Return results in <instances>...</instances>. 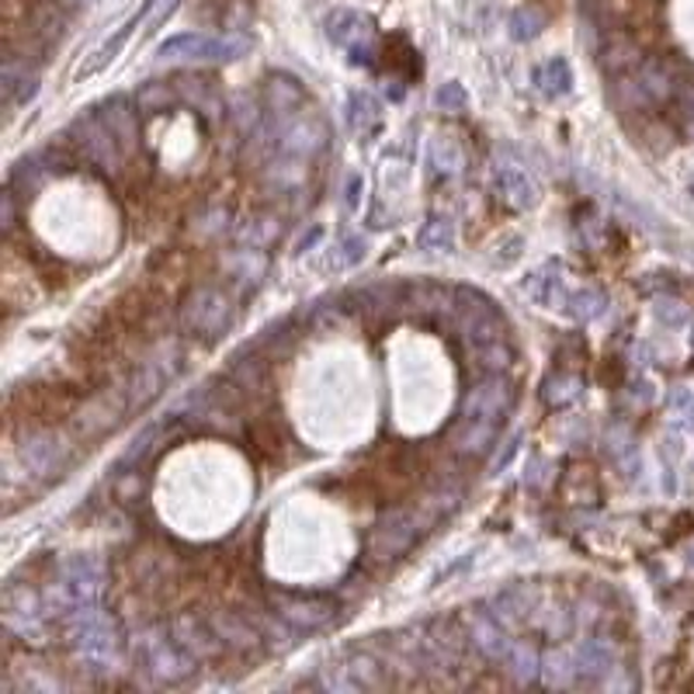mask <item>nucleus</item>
<instances>
[{"mask_svg":"<svg viewBox=\"0 0 694 694\" xmlns=\"http://www.w3.org/2000/svg\"><path fill=\"white\" fill-rule=\"evenodd\" d=\"M424 476L421 452L406 448L403 441H382L358 468V497L375 503H400L417 490Z\"/></svg>","mask_w":694,"mask_h":694,"instance_id":"f257e3e1","label":"nucleus"},{"mask_svg":"<svg viewBox=\"0 0 694 694\" xmlns=\"http://www.w3.org/2000/svg\"><path fill=\"white\" fill-rule=\"evenodd\" d=\"M87 389L77 382H39L14 389L8 400V424H22L25 430H52L81 410Z\"/></svg>","mask_w":694,"mask_h":694,"instance_id":"f03ea898","label":"nucleus"},{"mask_svg":"<svg viewBox=\"0 0 694 694\" xmlns=\"http://www.w3.org/2000/svg\"><path fill=\"white\" fill-rule=\"evenodd\" d=\"M66 640L90 663H111L119 656L115 622L94 605H81L66 614Z\"/></svg>","mask_w":694,"mask_h":694,"instance_id":"7ed1b4c3","label":"nucleus"},{"mask_svg":"<svg viewBox=\"0 0 694 694\" xmlns=\"http://www.w3.org/2000/svg\"><path fill=\"white\" fill-rule=\"evenodd\" d=\"M247 52V42L243 39H222V35H198V32H184L174 35V39L160 42L157 56L163 63H230L240 60Z\"/></svg>","mask_w":694,"mask_h":694,"instance_id":"20e7f679","label":"nucleus"},{"mask_svg":"<svg viewBox=\"0 0 694 694\" xmlns=\"http://www.w3.org/2000/svg\"><path fill=\"white\" fill-rule=\"evenodd\" d=\"M230 320H233V303L222 289L202 285L184 295V306H181L184 330H192L198 337H219L230 327Z\"/></svg>","mask_w":694,"mask_h":694,"instance_id":"39448f33","label":"nucleus"},{"mask_svg":"<svg viewBox=\"0 0 694 694\" xmlns=\"http://www.w3.org/2000/svg\"><path fill=\"white\" fill-rule=\"evenodd\" d=\"M129 406H133V403H129L125 392L101 389L98 397H90L87 403H81V410L73 414V421H70L73 424V435H77L81 441H94V438L108 435V430L125 417Z\"/></svg>","mask_w":694,"mask_h":694,"instance_id":"423d86ee","label":"nucleus"},{"mask_svg":"<svg viewBox=\"0 0 694 694\" xmlns=\"http://www.w3.org/2000/svg\"><path fill=\"white\" fill-rule=\"evenodd\" d=\"M146 281L154 285L167 303H178L195 281V254L192 251H160L146 268Z\"/></svg>","mask_w":694,"mask_h":694,"instance_id":"0eeeda50","label":"nucleus"},{"mask_svg":"<svg viewBox=\"0 0 694 694\" xmlns=\"http://www.w3.org/2000/svg\"><path fill=\"white\" fill-rule=\"evenodd\" d=\"M139 656H143V667L154 673L157 681H167V684H178L195 670V656L187 653L174 635L171 640H163V635H143Z\"/></svg>","mask_w":694,"mask_h":694,"instance_id":"6e6552de","label":"nucleus"},{"mask_svg":"<svg viewBox=\"0 0 694 694\" xmlns=\"http://www.w3.org/2000/svg\"><path fill=\"white\" fill-rule=\"evenodd\" d=\"M417 541V518L410 514V511H403V508H397V511H389L379 524H375L372 528V535H368V556L372 559H397V556H403L410 546H414Z\"/></svg>","mask_w":694,"mask_h":694,"instance_id":"1a4fd4ad","label":"nucleus"},{"mask_svg":"<svg viewBox=\"0 0 694 694\" xmlns=\"http://www.w3.org/2000/svg\"><path fill=\"white\" fill-rule=\"evenodd\" d=\"M77 133H81V149H84V160H90V163H98V167H105V171H122V163H125V149H122V143L115 139V133H111V129L105 125V119L101 115H94V119H87V122H77Z\"/></svg>","mask_w":694,"mask_h":694,"instance_id":"9d476101","label":"nucleus"},{"mask_svg":"<svg viewBox=\"0 0 694 694\" xmlns=\"http://www.w3.org/2000/svg\"><path fill=\"white\" fill-rule=\"evenodd\" d=\"M171 635L195 656V660H212V656H219V649H227L216 635V629L209 625V618H198L192 608L171 614Z\"/></svg>","mask_w":694,"mask_h":694,"instance_id":"9b49d317","label":"nucleus"},{"mask_svg":"<svg viewBox=\"0 0 694 694\" xmlns=\"http://www.w3.org/2000/svg\"><path fill=\"white\" fill-rule=\"evenodd\" d=\"M508 406H511V389L494 372L486 382H479V386H473V389L465 392L459 417H468V421H500L503 414H508Z\"/></svg>","mask_w":694,"mask_h":694,"instance_id":"f8f14e48","label":"nucleus"},{"mask_svg":"<svg viewBox=\"0 0 694 694\" xmlns=\"http://www.w3.org/2000/svg\"><path fill=\"white\" fill-rule=\"evenodd\" d=\"M278 614H281V622H289L295 629H324L327 622H333V614H337V605L330 601V597H303V594H281L278 597Z\"/></svg>","mask_w":694,"mask_h":694,"instance_id":"ddd939ff","label":"nucleus"},{"mask_svg":"<svg viewBox=\"0 0 694 694\" xmlns=\"http://www.w3.org/2000/svg\"><path fill=\"white\" fill-rule=\"evenodd\" d=\"M230 379L243 389V397L247 400H268L275 392L271 358H260V354H240V358H233Z\"/></svg>","mask_w":694,"mask_h":694,"instance_id":"4468645a","label":"nucleus"},{"mask_svg":"<svg viewBox=\"0 0 694 694\" xmlns=\"http://www.w3.org/2000/svg\"><path fill=\"white\" fill-rule=\"evenodd\" d=\"M494 441H497V421L459 417L455 427L448 430V445H452V452L462 459H483L494 448Z\"/></svg>","mask_w":694,"mask_h":694,"instance_id":"2eb2a0df","label":"nucleus"},{"mask_svg":"<svg viewBox=\"0 0 694 694\" xmlns=\"http://www.w3.org/2000/svg\"><path fill=\"white\" fill-rule=\"evenodd\" d=\"M327 35L333 46L341 49H365L372 42V22L362 14V11H351V8H337L330 17H327Z\"/></svg>","mask_w":694,"mask_h":694,"instance_id":"dca6fc26","label":"nucleus"},{"mask_svg":"<svg viewBox=\"0 0 694 694\" xmlns=\"http://www.w3.org/2000/svg\"><path fill=\"white\" fill-rule=\"evenodd\" d=\"M205 618H209V625L216 629L222 646H233V649H257L260 646L257 629L251 625V618H243L240 611L219 608V611H209Z\"/></svg>","mask_w":694,"mask_h":694,"instance_id":"f3484780","label":"nucleus"},{"mask_svg":"<svg viewBox=\"0 0 694 694\" xmlns=\"http://www.w3.org/2000/svg\"><path fill=\"white\" fill-rule=\"evenodd\" d=\"M171 379V365H163L160 358H146L139 362V368L133 372V379H129V403L133 406H146L154 397H160V389Z\"/></svg>","mask_w":694,"mask_h":694,"instance_id":"a211bd4d","label":"nucleus"},{"mask_svg":"<svg viewBox=\"0 0 694 694\" xmlns=\"http://www.w3.org/2000/svg\"><path fill=\"white\" fill-rule=\"evenodd\" d=\"M497 187H500L503 202H508L511 209H518V212L532 209V205L538 202V187H535V181L528 178V171H521L518 163H503V167H497Z\"/></svg>","mask_w":694,"mask_h":694,"instance_id":"6ab92c4d","label":"nucleus"},{"mask_svg":"<svg viewBox=\"0 0 694 694\" xmlns=\"http://www.w3.org/2000/svg\"><path fill=\"white\" fill-rule=\"evenodd\" d=\"M640 63H643V52H640V39H635V35L614 32L601 49V66L608 73H629Z\"/></svg>","mask_w":694,"mask_h":694,"instance_id":"aec40b11","label":"nucleus"},{"mask_svg":"<svg viewBox=\"0 0 694 694\" xmlns=\"http://www.w3.org/2000/svg\"><path fill=\"white\" fill-rule=\"evenodd\" d=\"M521 292L528 295V299H535L538 306H567V303H570V299H567V292H562V278H559V268H552V265L524 278Z\"/></svg>","mask_w":694,"mask_h":694,"instance_id":"412c9836","label":"nucleus"},{"mask_svg":"<svg viewBox=\"0 0 694 694\" xmlns=\"http://www.w3.org/2000/svg\"><path fill=\"white\" fill-rule=\"evenodd\" d=\"M635 81H640L643 94L649 101H670L678 94V84H673V73L663 60H646L635 66Z\"/></svg>","mask_w":694,"mask_h":694,"instance_id":"4be33fe9","label":"nucleus"},{"mask_svg":"<svg viewBox=\"0 0 694 694\" xmlns=\"http://www.w3.org/2000/svg\"><path fill=\"white\" fill-rule=\"evenodd\" d=\"M559 494L567 503H597L601 500V483H597L590 465H570V473L559 483Z\"/></svg>","mask_w":694,"mask_h":694,"instance_id":"5701e85b","label":"nucleus"},{"mask_svg":"<svg viewBox=\"0 0 694 694\" xmlns=\"http://www.w3.org/2000/svg\"><path fill=\"white\" fill-rule=\"evenodd\" d=\"M324 143H327V133L316 119H299L295 125L285 129V136H281V146L299 157H313L316 149H324Z\"/></svg>","mask_w":694,"mask_h":694,"instance_id":"b1692460","label":"nucleus"},{"mask_svg":"<svg viewBox=\"0 0 694 694\" xmlns=\"http://www.w3.org/2000/svg\"><path fill=\"white\" fill-rule=\"evenodd\" d=\"M285 441V430H281V421L278 417H254L251 421V448L268 462H278L281 455V445Z\"/></svg>","mask_w":694,"mask_h":694,"instance_id":"393cba45","label":"nucleus"},{"mask_svg":"<svg viewBox=\"0 0 694 694\" xmlns=\"http://www.w3.org/2000/svg\"><path fill=\"white\" fill-rule=\"evenodd\" d=\"M101 119H105V125L111 129V133H115V139L122 143L125 154H133V146H136V139H139L136 111L129 108L125 101H111V105L101 111Z\"/></svg>","mask_w":694,"mask_h":694,"instance_id":"a878e982","label":"nucleus"},{"mask_svg":"<svg viewBox=\"0 0 694 694\" xmlns=\"http://www.w3.org/2000/svg\"><path fill=\"white\" fill-rule=\"evenodd\" d=\"M532 81L541 94H546V98H562V94L573 87V73H570L567 60H546V63L535 66Z\"/></svg>","mask_w":694,"mask_h":694,"instance_id":"bb28decb","label":"nucleus"},{"mask_svg":"<svg viewBox=\"0 0 694 694\" xmlns=\"http://www.w3.org/2000/svg\"><path fill=\"white\" fill-rule=\"evenodd\" d=\"M417 247L427 254H448L455 251V227L445 216H430L421 233H417Z\"/></svg>","mask_w":694,"mask_h":694,"instance_id":"cd10ccee","label":"nucleus"},{"mask_svg":"<svg viewBox=\"0 0 694 694\" xmlns=\"http://www.w3.org/2000/svg\"><path fill=\"white\" fill-rule=\"evenodd\" d=\"M136 28H139V14L133 17V22H125V25L115 32V39H108L105 46H98V49L90 52V60L81 66V77H94V73H101V70H105V66H108V63L115 60V56L122 52V46L129 42V35H133Z\"/></svg>","mask_w":694,"mask_h":694,"instance_id":"c85d7f7f","label":"nucleus"},{"mask_svg":"<svg viewBox=\"0 0 694 694\" xmlns=\"http://www.w3.org/2000/svg\"><path fill=\"white\" fill-rule=\"evenodd\" d=\"M348 122H351V129H354L358 136H368L372 129H379V122H382L379 101H375L372 94L354 90L351 101H348Z\"/></svg>","mask_w":694,"mask_h":694,"instance_id":"c756f323","label":"nucleus"},{"mask_svg":"<svg viewBox=\"0 0 694 694\" xmlns=\"http://www.w3.org/2000/svg\"><path fill=\"white\" fill-rule=\"evenodd\" d=\"M468 635H473V646H476L479 653L490 656V660H503V656L511 653V643L503 640L500 625H494L490 618H476L473 629H468Z\"/></svg>","mask_w":694,"mask_h":694,"instance_id":"7c9ffc66","label":"nucleus"},{"mask_svg":"<svg viewBox=\"0 0 694 694\" xmlns=\"http://www.w3.org/2000/svg\"><path fill=\"white\" fill-rule=\"evenodd\" d=\"M348 670H351L354 687H362V691H379V687H389L386 667H379V660H372L368 653H362V656H354V660H348Z\"/></svg>","mask_w":694,"mask_h":694,"instance_id":"2f4dec72","label":"nucleus"},{"mask_svg":"<svg viewBox=\"0 0 694 694\" xmlns=\"http://www.w3.org/2000/svg\"><path fill=\"white\" fill-rule=\"evenodd\" d=\"M174 87H178V98L192 101L195 108H219L212 81H202V77H178Z\"/></svg>","mask_w":694,"mask_h":694,"instance_id":"473e14b6","label":"nucleus"},{"mask_svg":"<svg viewBox=\"0 0 694 694\" xmlns=\"http://www.w3.org/2000/svg\"><path fill=\"white\" fill-rule=\"evenodd\" d=\"M611 663H614V656H611L608 643L590 640V643H584V649H580V667L576 670L580 673H608Z\"/></svg>","mask_w":694,"mask_h":694,"instance_id":"72a5a7b5","label":"nucleus"},{"mask_svg":"<svg viewBox=\"0 0 694 694\" xmlns=\"http://www.w3.org/2000/svg\"><path fill=\"white\" fill-rule=\"evenodd\" d=\"M174 101H178V87L174 84H146L136 94V105L143 111H167Z\"/></svg>","mask_w":694,"mask_h":694,"instance_id":"f704fd0d","label":"nucleus"},{"mask_svg":"<svg viewBox=\"0 0 694 694\" xmlns=\"http://www.w3.org/2000/svg\"><path fill=\"white\" fill-rule=\"evenodd\" d=\"M268 101H271L275 111H292V108L303 105V90H299V84L278 77V81L268 84Z\"/></svg>","mask_w":694,"mask_h":694,"instance_id":"c9c22d12","label":"nucleus"},{"mask_svg":"<svg viewBox=\"0 0 694 694\" xmlns=\"http://www.w3.org/2000/svg\"><path fill=\"white\" fill-rule=\"evenodd\" d=\"M365 240L362 236H344L341 243H337V251H333V257H330V268L333 271H348V268H354L358 265V260L365 257Z\"/></svg>","mask_w":694,"mask_h":694,"instance_id":"e433bc0d","label":"nucleus"},{"mask_svg":"<svg viewBox=\"0 0 694 694\" xmlns=\"http://www.w3.org/2000/svg\"><path fill=\"white\" fill-rule=\"evenodd\" d=\"M580 397V379L576 375H556V379H549V386H546V403L549 406H567V403H573Z\"/></svg>","mask_w":694,"mask_h":694,"instance_id":"4c0bfd02","label":"nucleus"},{"mask_svg":"<svg viewBox=\"0 0 694 694\" xmlns=\"http://www.w3.org/2000/svg\"><path fill=\"white\" fill-rule=\"evenodd\" d=\"M541 14L538 11H532V8H518L514 14H511V35L518 42H532L535 35L541 32Z\"/></svg>","mask_w":694,"mask_h":694,"instance_id":"58836bf2","label":"nucleus"},{"mask_svg":"<svg viewBox=\"0 0 694 694\" xmlns=\"http://www.w3.org/2000/svg\"><path fill=\"white\" fill-rule=\"evenodd\" d=\"M570 313L576 316V320H584V324H590L594 316H601L605 313V295L601 292H594V289H584L580 295H573L570 299Z\"/></svg>","mask_w":694,"mask_h":694,"instance_id":"ea45409f","label":"nucleus"},{"mask_svg":"<svg viewBox=\"0 0 694 694\" xmlns=\"http://www.w3.org/2000/svg\"><path fill=\"white\" fill-rule=\"evenodd\" d=\"M476 354H479V362H483V368L486 372H503L511 365V351H508V344H503V337L500 341H486V344H476Z\"/></svg>","mask_w":694,"mask_h":694,"instance_id":"a19ab883","label":"nucleus"},{"mask_svg":"<svg viewBox=\"0 0 694 694\" xmlns=\"http://www.w3.org/2000/svg\"><path fill=\"white\" fill-rule=\"evenodd\" d=\"M503 663H508V670H518L521 681H532L535 670H538V656H535V649H528L524 643H518V646H511L508 656H503Z\"/></svg>","mask_w":694,"mask_h":694,"instance_id":"79ce46f5","label":"nucleus"},{"mask_svg":"<svg viewBox=\"0 0 694 694\" xmlns=\"http://www.w3.org/2000/svg\"><path fill=\"white\" fill-rule=\"evenodd\" d=\"M178 8V0H146V8L139 11V28L154 32L160 22H167V14Z\"/></svg>","mask_w":694,"mask_h":694,"instance_id":"37998d69","label":"nucleus"},{"mask_svg":"<svg viewBox=\"0 0 694 694\" xmlns=\"http://www.w3.org/2000/svg\"><path fill=\"white\" fill-rule=\"evenodd\" d=\"M673 98H678V122L687 133V139H694V84H681Z\"/></svg>","mask_w":694,"mask_h":694,"instance_id":"c03bdc74","label":"nucleus"},{"mask_svg":"<svg viewBox=\"0 0 694 694\" xmlns=\"http://www.w3.org/2000/svg\"><path fill=\"white\" fill-rule=\"evenodd\" d=\"M28 25V0H4V32L8 42H14V35Z\"/></svg>","mask_w":694,"mask_h":694,"instance_id":"a18cd8bd","label":"nucleus"},{"mask_svg":"<svg viewBox=\"0 0 694 694\" xmlns=\"http://www.w3.org/2000/svg\"><path fill=\"white\" fill-rule=\"evenodd\" d=\"M435 105H438L441 111H462V108H465V90H462V84H445V87H438Z\"/></svg>","mask_w":694,"mask_h":694,"instance_id":"49530a36","label":"nucleus"},{"mask_svg":"<svg viewBox=\"0 0 694 694\" xmlns=\"http://www.w3.org/2000/svg\"><path fill=\"white\" fill-rule=\"evenodd\" d=\"M656 313H660V320L670 324V327H681V324L687 320V309H684L681 303H663Z\"/></svg>","mask_w":694,"mask_h":694,"instance_id":"de8ad7c7","label":"nucleus"},{"mask_svg":"<svg viewBox=\"0 0 694 694\" xmlns=\"http://www.w3.org/2000/svg\"><path fill=\"white\" fill-rule=\"evenodd\" d=\"M358 187H362V178L351 174L348 178V205H351V209H354V202H358Z\"/></svg>","mask_w":694,"mask_h":694,"instance_id":"09e8293b","label":"nucleus"},{"mask_svg":"<svg viewBox=\"0 0 694 694\" xmlns=\"http://www.w3.org/2000/svg\"><path fill=\"white\" fill-rule=\"evenodd\" d=\"M4 227H8V230L14 227V195H11V192L4 195Z\"/></svg>","mask_w":694,"mask_h":694,"instance_id":"8fccbe9b","label":"nucleus"},{"mask_svg":"<svg viewBox=\"0 0 694 694\" xmlns=\"http://www.w3.org/2000/svg\"><path fill=\"white\" fill-rule=\"evenodd\" d=\"M70 4H81V0H70Z\"/></svg>","mask_w":694,"mask_h":694,"instance_id":"3c124183","label":"nucleus"},{"mask_svg":"<svg viewBox=\"0 0 694 694\" xmlns=\"http://www.w3.org/2000/svg\"><path fill=\"white\" fill-rule=\"evenodd\" d=\"M691 192H694V187H691Z\"/></svg>","mask_w":694,"mask_h":694,"instance_id":"603ef678","label":"nucleus"}]
</instances>
